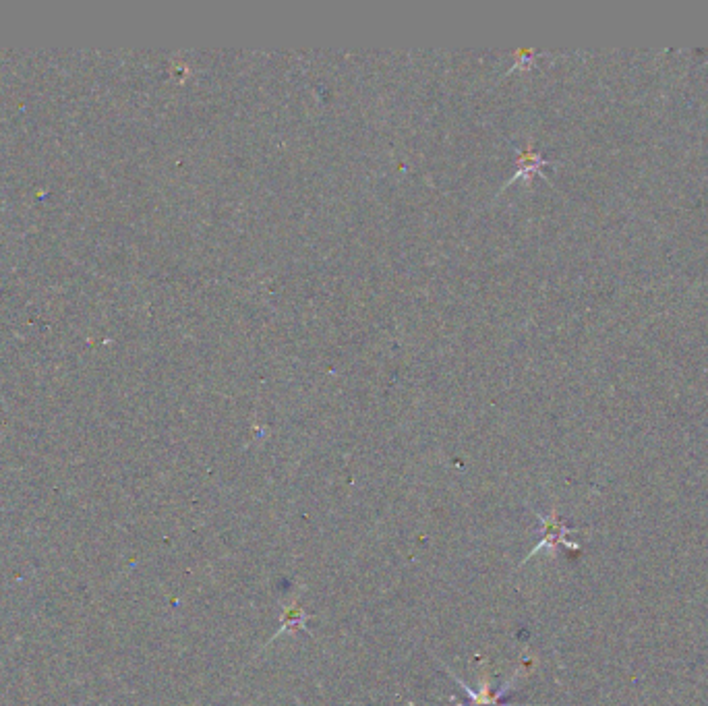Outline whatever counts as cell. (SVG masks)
Wrapping results in <instances>:
<instances>
[{"instance_id":"1","label":"cell","mask_w":708,"mask_h":706,"mask_svg":"<svg viewBox=\"0 0 708 706\" xmlns=\"http://www.w3.org/2000/svg\"><path fill=\"white\" fill-rule=\"evenodd\" d=\"M537 518L541 520V526H543V539L539 541V545H537L533 551H530V553L526 555V560L522 562V566L530 560V557H535V555H537L539 551H543V549H547V551L553 553L559 545H564V547L570 549V551H580V545L574 543V541H570V535H574V533H578V531H576V528L566 526L562 520H559L557 510H553L547 518H545L543 514H537Z\"/></svg>"},{"instance_id":"2","label":"cell","mask_w":708,"mask_h":706,"mask_svg":"<svg viewBox=\"0 0 708 706\" xmlns=\"http://www.w3.org/2000/svg\"><path fill=\"white\" fill-rule=\"evenodd\" d=\"M518 675H520V669L512 675V678H510L504 686H501V688L495 690V692L491 690L489 680H485V678H483V682H481V690H472V688L466 686L460 678H454V680L460 684V688L464 690V694L468 696V702H466V704H458V706H512V704H501V700H504V696L510 692V688L514 686Z\"/></svg>"},{"instance_id":"3","label":"cell","mask_w":708,"mask_h":706,"mask_svg":"<svg viewBox=\"0 0 708 706\" xmlns=\"http://www.w3.org/2000/svg\"><path fill=\"white\" fill-rule=\"evenodd\" d=\"M307 617H309V615L301 609L299 603H292L290 607H286L284 617H282V620H284L286 624L276 632V638H278L282 632H286V630H294V628H303V630H305V620H307Z\"/></svg>"}]
</instances>
